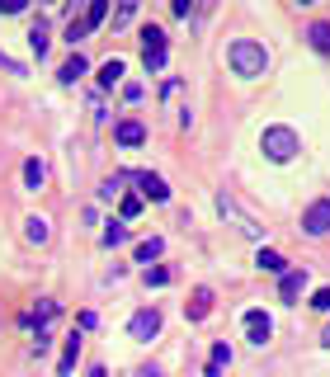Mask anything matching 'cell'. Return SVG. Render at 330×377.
Masks as SVG:
<instances>
[{"instance_id": "f1b7e54d", "label": "cell", "mask_w": 330, "mask_h": 377, "mask_svg": "<svg viewBox=\"0 0 330 377\" xmlns=\"http://www.w3.org/2000/svg\"><path fill=\"white\" fill-rule=\"evenodd\" d=\"M312 312H330V288H316L312 293Z\"/></svg>"}, {"instance_id": "7a4b0ae2", "label": "cell", "mask_w": 330, "mask_h": 377, "mask_svg": "<svg viewBox=\"0 0 330 377\" xmlns=\"http://www.w3.org/2000/svg\"><path fill=\"white\" fill-rule=\"evenodd\" d=\"M260 151H265L269 160H279V165H283V160H293L302 151V137L293 132V127H283V123L279 127H265V132H260Z\"/></svg>"}, {"instance_id": "4316f807", "label": "cell", "mask_w": 330, "mask_h": 377, "mask_svg": "<svg viewBox=\"0 0 330 377\" xmlns=\"http://www.w3.org/2000/svg\"><path fill=\"white\" fill-rule=\"evenodd\" d=\"M141 0H118V15H113V29H123L127 19H132V10H137Z\"/></svg>"}, {"instance_id": "836d02e7", "label": "cell", "mask_w": 330, "mask_h": 377, "mask_svg": "<svg viewBox=\"0 0 330 377\" xmlns=\"http://www.w3.org/2000/svg\"><path fill=\"white\" fill-rule=\"evenodd\" d=\"M321 345H326V349H330V326H326V335H321Z\"/></svg>"}, {"instance_id": "8fae6325", "label": "cell", "mask_w": 330, "mask_h": 377, "mask_svg": "<svg viewBox=\"0 0 330 377\" xmlns=\"http://www.w3.org/2000/svg\"><path fill=\"white\" fill-rule=\"evenodd\" d=\"M189 321H208V316H212V293H208V288H198V293H193V298H189Z\"/></svg>"}, {"instance_id": "484cf974", "label": "cell", "mask_w": 330, "mask_h": 377, "mask_svg": "<svg viewBox=\"0 0 330 377\" xmlns=\"http://www.w3.org/2000/svg\"><path fill=\"white\" fill-rule=\"evenodd\" d=\"M118 207H123V222H132L141 212V193H123V198H118Z\"/></svg>"}, {"instance_id": "3957f363", "label": "cell", "mask_w": 330, "mask_h": 377, "mask_svg": "<svg viewBox=\"0 0 330 377\" xmlns=\"http://www.w3.org/2000/svg\"><path fill=\"white\" fill-rule=\"evenodd\" d=\"M141 66L146 71H160L165 66V33L160 29H141Z\"/></svg>"}, {"instance_id": "277c9868", "label": "cell", "mask_w": 330, "mask_h": 377, "mask_svg": "<svg viewBox=\"0 0 330 377\" xmlns=\"http://www.w3.org/2000/svg\"><path fill=\"white\" fill-rule=\"evenodd\" d=\"M302 231L307 236H330V198H316V203L302 212Z\"/></svg>"}, {"instance_id": "8992f818", "label": "cell", "mask_w": 330, "mask_h": 377, "mask_svg": "<svg viewBox=\"0 0 330 377\" xmlns=\"http://www.w3.org/2000/svg\"><path fill=\"white\" fill-rule=\"evenodd\" d=\"M246 335H250V345L265 349V345H269V335H274V321H269L265 312H246Z\"/></svg>"}, {"instance_id": "44dd1931", "label": "cell", "mask_w": 330, "mask_h": 377, "mask_svg": "<svg viewBox=\"0 0 330 377\" xmlns=\"http://www.w3.org/2000/svg\"><path fill=\"white\" fill-rule=\"evenodd\" d=\"M24 236H29V245H43L52 231H47V222H43V217H29V222H24Z\"/></svg>"}, {"instance_id": "5b68a950", "label": "cell", "mask_w": 330, "mask_h": 377, "mask_svg": "<svg viewBox=\"0 0 330 377\" xmlns=\"http://www.w3.org/2000/svg\"><path fill=\"white\" fill-rule=\"evenodd\" d=\"M127 335H132V340H156V335H160V312H156V307L137 312L132 321H127Z\"/></svg>"}, {"instance_id": "ac0fdd59", "label": "cell", "mask_w": 330, "mask_h": 377, "mask_svg": "<svg viewBox=\"0 0 330 377\" xmlns=\"http://www.w3.org/2000/svg\"><path fill=\"white\" fill-rule=\"evenodd\" d=\"M24 184H29V188H43V184H47V165H43L38 156L24 160Z\"/></svg>"}, {"instance_id": "9a60e30c", "label": "cell", "mask_w": 330, "mask_h": 377, "mask_svg": "<svg viewBox=\"0 0 330 377\" xmlns=\"http://www.w3.org/2000/svg\"><path fill=\"white\" fill-rule=\"evenodd\" d=\"M85 29H99V24H104V19H109V0H85Z\"/></svg>"}, {"instance_id": "e575fe53", "label": "cell", "mask_w": 330, "mask_h": 377, "mask_svg": "<svg viewBox=\"0 0 330 377\" xmlns=\"http://www.w3.org/2000/svg\"><path fill=\"white\" fill-rule=\"evenodd\" d=\"M298 5H316V0H298Z\"/></svg>"}, {"instance_id": "f546056e", "label": "cell", "mask_w": 330, "mask_h": 377, "mask_svg": "<svg viewBox=\"0 0 330 377\" xmlns=\"http://www.w3.org/2000/svg\"><path fill=\"white\" fill-rule=\"evenodd\" d=\"M52 316H57V302H38V330H43V321H52Z\"/></svg>"}, {"instance_id": "cb8c5ba5", "label": "cell", "mask_w": 330, "mask_h": 377, "mask_svg": "<svg viewBox=\"0 0 330 377\" xmlns=\"http://www.w3.org/2000/svg\"><path fill=\"white\" fill-rule=\"evenodd\" d=\"M29 47H33V52H38V57H43V52H47V24H43V19H38V24H33V29H29Z\"/></svg>"}, {"instance_id": "7c38bea8", "label": "cell", "mask_w": 330, "mask_h": 377, "mask_svg": "<svg viewBox=\"0 0 330 377\" xmlns=\"http://www.w3.org/2000/svg\"><path fill=\"white\" fill-rule=\"evenodd\" d=\"M231 368V349L227 345H212V354H208V368H203V377H222Z\"/></svg>"}, {"instance_id": "ba28073f", "label": "cell", "mask_w": 330, "mask_h": 377, "mask_svg": "<svg viewBox=\"0 0 330 377\" xmlns=\"http://www.w3.org/2000/svg\"><path fill=\"white\" fill-rule=\"evenodd\" d=\"M302 288H307V269H288V274L279 279V298L283 302H298Z\"/></svg>"}, {"instance_id": "e0dca14e", "label": "cell", "mask_w": 330, "mask_h": 377, "mask_svg": "<svg viewBox=\"0 0 330 377\" xmlns=\"http://www.w3.org/2000/svg\"><path fill=\"white\" fill-rule=\"evenodd\" d=\"M123 71H127V66L118 62V57H109V62L99 66V85H104V90H113V85H118V80H123Z\"/></svg>"}, {"instance_id": "603a6c76", "label": "cell", "mask_w": 330, "mask_h": 377, "mask_svg": "<svg viewBox=\"0 0 330 377\" xmlns=\"http://www.w3.org/2000/svg\"><path fill=\"white\" fill-rule=\"evenodd\" d=\"M141 279H146V288H165V283H170L174 274H170V269H165V264H151V269H146V274H141Z\"/></svg>"}, {"instance_id": "d6a6232c", "label": "cell", "mask_w": 330, "mask_h": 377, "mask_svg": "<svg viewBox=\"0 0 330 377\" xmlns=\"http://www.w3.org/2000/svg\"><path fill=\"white\" fill-rule=\"evenodd\" d=\"M174 15L189 19V15H193V0H174Z\"/></svg>"}, {"instance_id": "1f68e13d", "label": "cell", "mask_w": 330, "mask_h": 377, "mask_svg": "<svg viewBox=\"0 0 330 377\" xmlns=\"http://www.w3.org/2000/svg\"><path fill=\"white\" fill-rule=\"evenodd\" d=\"M0 66H5V71H10V76H24V66H19L15 57H5V52H0Z\"/></svg>"}, {"instance_id": "4dcf8cb0", "label": "cell", "mask_w": 330, "mask_h": 377, "mask_svg": "<svg viewBox=\"0 0 330 377\" xmlns=\"http://www.w3.org/2000/svg\"><path fill=\"white\" fill-rule=\"evenodd\" d=\"M24 5H29V0H0V15H19Z\"/></svg>"}, {"instance_id": "9c48e42d", "label": "cell", "mask_w": 330, "mask_h": 377, "mask_svg": "<svg viewBox=\"0 0 330 377\" xmlns=\"http://www.w3.org/2000/svg\"><path fill=\"white\" fill-rule=\"evenodd\" d=\"M113 137H118V146H141V141H146V127H141L137 118H123V123L113 127Z\"/></svg>"}, {"instance_id": "83f0119b", "label": "cell", "mask_w": 330, "mask_h": 377, "mask_svg": "<svg viewBox=\"0 0 330 377\" xmlns=\"http://www.w3.org/2000/svg\"><path fill=\"white\" fill-rule=\"evenodd\" d=\"M85 33H90V29H85V19H71V24H66V43L76 47L80 38H85Z\"/></svg>"}, {"instance_id": "7402d4cb", "label": "cell", "mask_w": 330, "mask_h": 377, "mask_svg": "<svg viewBox=\"0 0 330 377\" xmlns=\"http://www.w3.org/2000/svg\"><path fill=\"white\" fill-rule=\"evenodd\" d=\"M160 250H165V241H160V236H151V241H141V245H137V260H141V264H151Z\"/></svg>"}, {"instance_id": "30bf717a", "label": "cell", "mask_w": 330, "mask_h": 377, "mask_svg": "<svg viewBox=\"0 0 330 377\" xmlns=\"http://www.w3.org/2000/svg\"><path fill=\"white\" fill-rule=\"evenodd\" d=\"M217 207H222V212H227V217H236V226H241V236H255V241H260V226H255V222L246 217V212H241V207H236L231 198H227V193H222V198H217Z\"/></svg>"}, {"instance_id": "2e32d148", "label": "cell", "mask_w": 330, "mask_h": 377, "mask_svg": "<svg viewBox=\"0 0 330 377\" xmlns=\"http://www.w3.org/2000/svg\"><path fill=\"white\" fill-rule=\"evenodd\" d=\"M255 264L265 269V274H279V279L288 274V260H283L279 250H260V255H255Z\"/></svg>"}, {"instance_id": "d4e9b609", "label": "cell", "mask_w": 330, "mask_h": 377, "mask_svg": "<svg viewBox=\"0 0 330 377\" xmlns=\"http://www.w3.org/2000/svg\"><path fill=\"white\" fill-rule=\"evenodd\" d=\"M123 241H127V226L123 222H109V226H104V245L113 250V245H123Z\"/></svg>"}, {"instance_id": "ffe728a7", "label": "cell", "mask_w": 330, "mask_h": 377, "mask_svg": "<svg viewBox=\"0 0 330 377\" xmlns=\"http://www.w3.org/2000/svg\"><path fill=\"white\" fill-rule=\"evenodd\" d=\"M127 179H132V174H109V179L99 184V198H109V203H113V198H123V184H127Z\"/></svg>"}, {"instance_id": "d6986e66", "label": "cell", "mask_w": 330, "mask_h": 377, "mask_svg": "<svg viewBox=\"0 0 330 377\" xmlns=\"http://www.w3.org/2000/svg\"><path fill=\"white\" fill-rule=\"evenodd\" d=\"M57 76H62V85H76V80L85 76V57H80V52H71V62H66Z\"/></svg>"}, {"instance_id": "6da1fadb", "label": "cell", "mask_w": 330, "mask_h": 377, "mask_svg": "<svg viewBox=\"0 0 330 377\" xmlns=\"http://www.w3.org/2000/svg\"><path fill=\"white\" fill-rule=\"evenodd\" d=\"M265 66H269V52L260 43H250V38H236L231 43V71L236 76L255 80V76H265Z\"/></svg>"}, {"instance_id": "4fadbf2b", "label": "cell", "mask_w": 330, "mask_h": 377, "mask_svg": "<svg viewBox=\"0 0 330 377\" xmlns=\"http://www.w3.org/2000/svg\"><path fill=\"white\" fill-rule=\"evenodd\" d=\"M307 43H312L321 57H330V24H326V19H316L312 29H307Z\"/></svg>"}, {"instance_id": "52a82bcc", "label": "cell", "mask_w": 330, "mask_h": 377, "mask_svg": "<svg viewBox=\"0 0 330 377\" xmlns=\"http://www.w3.org/2000/svg\"><path fill=\"white\" fill-rule=\"evenodd\" d=\"M132 179H137L141 198H151V203H165V198H170V184H165L160 174H132Z\"/></svg>"}, {"instance_id": "5bb4252c", "label": "cell", "mask_w": 330, "mask_h": 377, "mask_svg": "<svg viewBox=\"0 0 330 377\" xmlns=\"http://www.w3.org/2000/svg\"><path fill=\"white\" fill-rule=\"evenodd\" d=\"M76 359H80V335H71V340H66V349H62V363H57V373L71 377V373H76Z\"/></svg>"}]
</instances>
